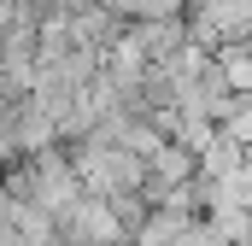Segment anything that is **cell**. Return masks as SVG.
<instances>
[{"instance_id": "6da1fadb", "label": "cell", "mask_w": 252, "mask_h": 246, "mask_svg": "<svg viewBox=\"0 0 252 246\" xmlns=\"http://www.w3.org/2000/svg\"><path fill=\"white\" fill-rule=\"evenodd\" d=\"M182 12H188V0H141L135 18H182Z\"/></svg>"}, {"instance_id": "7a4b0ae2", "label": "cell", "mask_w": 252, "mask_h": 246, "mask_svg": "<svg viewBox=\"0 0 252 246\" xmlns=\"http://www.w3.org/2000/svg\"><path fill=\"white\" fill-rule=\"evenodd\" d=\"M0 217H6V182H0Z\"/></svg>"}]
</instances>
